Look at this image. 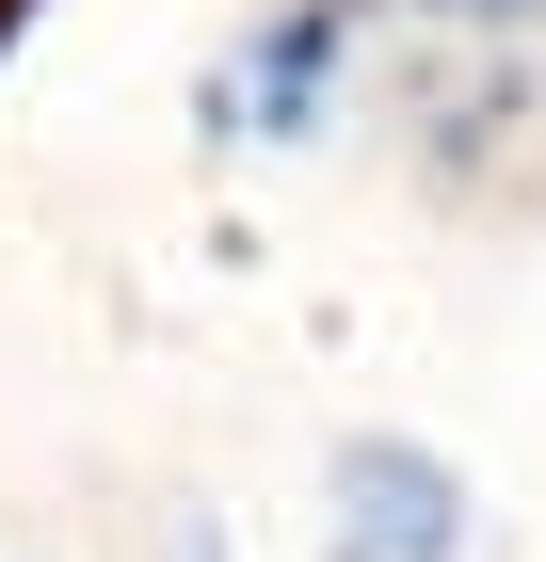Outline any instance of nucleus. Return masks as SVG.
Listing matches in <instances>:
<instances>
[{
  "instance_id": "obj_1",
  "label": "nucleus",
  "mask_w": 546,
  "mask_h": 562,
  "mask_svg": "<svg viewBox=\"0 0 546 562\" xmlns=\"http://www.w3.org/2000/svg\"><path fill=\"white\" fill-rule=\"evenodd\" d=\"M337 547L354 562H466V482L434 467V450H402V434H354L337 450Z\"/></svg>"
}]
</instances>
